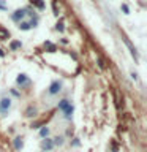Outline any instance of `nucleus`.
Here are the masks:
<instances>
[{"instance_id":"f257e3e1","label":"nucleus","mask_w":147,"mask_h":152,"mask_svg":"<svg viewBox=\"0 0 147 152\" xmlns=\"http://www.w3.org/2000/svg\"><path fill=\"white\" fill-rule=\"evenodd\" d=\"M11 108H13V98L9 97V94L2 92V95H0V116L7 117L11 113Z\"/></svg>"},{"instance_id":"f03ea898","label":"nucleus","mask_w":147,"mask_h":152,"mask_svg":"<svg viewBox=\"0 0 147 152\" xmlns=\"http://www.w3.org/2000/svg\"><path fill=\"white\" fill-rule=\"evenodd\" d=\"M62 90H63V83L59 79L52 81V83L49 84V87H47V97H55V95H59Z\"/></svg>"},{"instance_id":"7ed1b4c3","label":"nucleus","mask_w":147,"mask_h":152,"mask_svg":"<svg viewBox=\"0 0 147 152\" xmlns=\"http://www.w3.org/2000/svg\"><path fill=\"white\" fill-rule=\"evenodd\" d=\"M27 16V11H25V8H17L14 13H11V21H14V22H21V21H24V18Z\"/></svg>"},{"instance_id":"20e7f679","label":"nucleus","mask_w":147,"mask_h":152,"mask_svg":"<svg viewBox=\"0 0 147 152\" xmlns=\"http://www.w3.org/2000/svg\"><path fill=\"white\" fill-rule=\"evenodd\" d=\"M40 147L43 152H51L54 149V142H52V138H43L40 142Z\"/></svg>"},{"instance_id":"39448f33","label":"nucleus","mask_w":147,"mask_h":152,"mask_svg":"<svg viewBox=\"0 0 147 152\" xmlns=\"http://www.w3.org/2000/svg\"><path fill=\"white\" fill-rule=\"evenodd\" d=\"M28 83H30V78L25 73H19L16 76V86H19V87H25Z\"/></svg>"},{"instance_id":"423d86ee","label":"nucleus","mask_w":147,"mask_h":152,"mask_svg":"<svg viewBox=\"0 0 147 152\" xmlns=\"http://www.w3.org/2000/svg\"><path fill=\"white\" fill-rule=\"evenodd\" d=\"M62 113H63V119H65V121H71V119H73V113H74V106H73V104H70V106L65 108Z\"/></svg>"},{"instance_id":"0eeeda50","label":"nucleus","mask_w":147,"mask_h":152,"mask_svg":"<svg viewBox=\"0 0 147 152\" xmlns=\"http://www.w3.org/2000/svg\"><path fill=\"white\" fill-rule=\"evenodd\" d=\"M13 146H14V149L19 152L24 147V138L22 136H14L13 138Z\"/></svg>"},{"instance_id":"6e6552de","label":"nucleus","mask_w":147,"mask_h":152,"mask_svg":"<svg viewBox=\"0 0 147 152\" xmlns=\"http://www.w3.org/2000/svg\"><path fill=\"white\" fill-rule=\"evenodd\" d=\"M123 41H125V45L128 46V49H130V52H131V56L135 57V60L138 62V59H139V56H138V51H136V48L131 45L130 43V40H128V38H123Z\"/></svg>"},{"instance_id":"1a4fd4ad","label":"nucleus","mask_w":147,"mask_h":152,"mask_svg":"<svg viewBox=\"0 0 147 152\" xmlns=\"http://www.w3.org/2000/svg\"><path fill=\"white\" fill-rule=\"evenodd\" d=\"M36 113H38V109L36 106H33V104H30L27 109H25V113H24V116H25L27 119H32V117H35L36 116Z\"/></svg>"},{"instance_id":"9d476101","label":"nucleus","mask_w":147,"mask_h":152,"mask_svg":"<svg viewBox=\"0 0 147 152\" xmlns=\"http://www.w3.org/2000/svg\"><path fill=\"white\" fill-rule=\"evenodd\" d=\"M70 104H71V102H70L68 98H62L60 102L57 103V109H59V111H63L65 108H68V106H70Z\"/></svg>"},{"instance_id":"9b49d317","label":"nucleus","mask_w":147,"mask_h":152,"mask_svg":"<svg viewBox=\"0 0 147 152\" xmlns=\"http://www.w3.org/2000/svg\"><path fill=\"white\" fill-rule=\"evenodd\" d=\"M52 142H54V147L55 146L57 147H62V146H63V142H65V138L62 136V135H57V136L52 138Z\"/></svg>"},{"instance_id":"f8f14e48","label":"nucleus","mask_w":147,"mask_h":152,"mask_svg":"<svg viewBox=\"0 0 147 152\" xmlns=\"http://www.w3.org/2000/svg\"><path fill=\"white\" fill-rule=\"evenodd\" d=\"M22 48V41L21 40H13L11 43H9V51H17Z\"/></svg>"},{"instance_id":"ddd939ff","label":"nucleus","mask_w":147,"mask_h":152,"mask_svg":"<svg viewBox=\"0 0 147 152\" xmlns=\"http://www.w3.org/2000/svg\"><path fill=\"white\" fill-rule=\"evenodd\" d=\"M8 38H9L8 28H5L3 26H0V40H8Z\"/></svg>"},{"instance_id":"4468645a","label":"nucleus","mask_w":147,"mask_h":152,"mask_svg":"<svg viewBox=\"0 0 147 152\" xmlns=\"http://www.w3.org/2000/svg\"><path fill=\"white\" fill-rule=\"evenodd\" d=\"M30 2H32L33 7H36L38 10H44L46 8V3L43 2V0H30Z\"/></svg>"},{"instance_id":"2eb2a0df","label":"nucleus","mask_w":147,"mask_h":152,"mask_svg":"<svg viewBox=\"0 0 147 152\" xmlns=\"http://www.w3.org/2000/svg\"><path fill=\"white\" fill-rule=\"evenodd\" d=\"M49 133H51V130H49V127H41L40 128V138H49Z\"/></svg>"},{"instance_id":"dca6fc26","label":"nucleus","mask_w":147,"mask_h":152,"mask_svg":"<svg viewBox=\"0 0 147 152\" xmlns=\"http://www.w3.org/2000/svg\"><path fill=\"white\" fill-rule=\"evenodd\" d=\"M17 27H19V30H24V32H27V30H30V28H32V26L27 21H21Z\"/></svg>"},{"instance_id":"f3484780","label":"nucleus","mask_w":147,"mask_h":152,"mask_svg":"<svg viewBox=\"0 0 147 152\" xmlns=\"http://www.w3.org/2000/svg\"><path fill=\"white\" fill-rule=\"evenodd\" d=\"M120 10L123 11V14H130V8H128L127 3H122V5H120Z\"/></svg>"},{"instance_id":"a211bd4d","label":"nucleus","mask_w":147,"mask_h":152,"mask_svg":"<svg viewBox=\"0 0 147 152\" xmlns=\"http://www.w3.org/2000/svg\"><path fill=\"white\" fill-rule=\"evenodd\" d=\"M9 94H11L13 97H16V98H21V92H17L16 89H9Z\"/></svg>"},{"instance_id":"6ab92c4d","label":"nucleus","mask_w":147,"mask_h":152,"mask_svg":"<svg viewBox=\"0 0 147 152\" xmlns=\"http://www.w3.org/2000/svg\"><path fill=\"white\" fill-rule=\"evenodd\" d=\"M55 28H57V30H59V32H63V22H57V26H55Z\"/></svg>"},{"instance_id":"aec40b11","label":"nucleus","mask_w":147,"mask_h":152,"mask_svg":"<svg viewBox=\"0 0 147 152\" xmlns=\"http://www.w3.org/2000/svg\"><path fill=\"white\" fill-rule=\"evenodd\" d=\"M30 128H41V122H33L30 125Z\"/></svg>"},{"instance_id":"412c9836","label":"nucleus","mask_w":147,"mask_h":152,"mask_svg":"<svg viewBox=\"0 0 147 152\" xmlns=\"http://www.w3.org/2000/svg\"><path fill=\"white\" fill-rule=\"evenodd\" d=\"M130 76H131V79L138 81V73H135V71H131V73H130Z\"/></svg>"},{"instance_id":"4be33fe9","label":"nucleus","mask_w":147,"mask_h":152,"mask_svg":"<svg viewBox=\"0 0 147 152\" xmlns=\"http://www.w3.org/2000/svg\"><path fill=\"white\" fill-rule=\"evenodd\" d=\"M98 65H100V68H104V62L101 59H98Z\"/></svg>"},{"instance_id":"5701e85b","label":"nucleus","mask_w":147,"mask_h":152,"mask_svg":"<svg viewBox=\"0 0 147 152\" xmlns=\"http://www.w3.org/2000/svg\"><path fill=\"white\" fill-rule=\"evenodd\" d=\"M5 56V52H3V49H0V57H3Z\"/></svg>"}]
</instances>
